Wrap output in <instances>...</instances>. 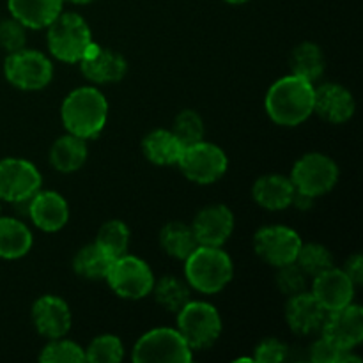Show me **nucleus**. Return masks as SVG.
<instances>
[{"label": "nucleus", "mask_w": 363, "mask_h": 363, "mask_svg": "<svg viewBox=\"0 0 363 363\" xmlns=\"http://www.w3.org/2000/svg\"><path fill=\"white\" fill-rule=\"evenodd\" d=\"M301 243L300 234L287 225H264L254 234L255 254L273 268L296 261Z\"/></svg>", "instance_id": "9b49d317"}, {"label": "nucleus", "mask_w": 363, "mask_h": 363, "mask_svg": "<svg viewBox=\"0 0 363 363\" xmlns=\"http://www.w3.org/2000/svg\"><path fill=\"white\" fill-rule=\"evenodd\" d=\"M64 2H69V4H77V6H87V4L94 2V0H64Z\"/></svg>", "instance_id": "a19ab883"}, {"label": "nucleus", "mask_w": 363, "mask_h": 363, "mask_svg": "<svg viewBox=\"0 0 363 363\" xmlns=\"http://www.w3.org/2000/svg\"><path fill=\"white\" fill-rule=\"evenodd\" d=\"M110 289L123 300H142L152 293L155 273L144 259L124 254L113 259L106 275Z\"/></svg>", "instance_id": "9d476101"}, {"label": "nucleus", "mask_w": 363, "mask_h": 363, "mask_svg": "<svg viewBox=\"0 0 363 363\" xmlns=\"http://www.w3.org/2000/svg\"><path fill=\"white\" fill-rule=\"evenodd\" d=\"M176 328L186 340L191 351L209 350L222 335V315L211 303L202 300H190L177 312Z\"/></svg>", "instance_id": "39448f33"}, {"label": "nucleus", "mask_w": 363, "mask_h": 363, "mask_svg": "<svg viewBox=\"0 0 363 363\" xmlns=\"http://www.w3.org/2000/svg\"><path fill=\"white\" fill-rule=\"evenodd\" d=\"M43 186L38 167L23 158L0 160V201L20 202L32 197Z\"/></svg>", "instance_id": "f8f14e48"}, {"label": "nucleus", "mask_w": 363, "mask_h": 363, "mask_svg": "<svg viewBox=\"0 0 363 363\" xmlns=\"http://www.w3.org/2000/svg\"><path fill=\"white\" fill-rule=\"evenodd\" d=\"M85 351V362L89 363H119L124 358V344L113 333H103L92 339Z\"/></svg>", "instance_id": "2f4dec72"}, {"label": "nucleus", "mask_w": 363, "mask_h": 363, "mask_svg": "<svg viewBox=\"0 0 363 363\" xmlns=\"http://www.w3.org/2000/svg\"><path fill=\"white\" fill-rule=\"evenodd\" d=\"M344 273L353 280L354 286H362L363 282V257L360 254H353L347 257L346 264L342 266Z\"/></svg>", "instance_id": "58836bf2"}, {"label": "nucleus", "mask_w": 363, "mask_h": 363, "mask_svg": "<svg viewBox=\"0 0 363 363\" xmlns=\"http://www.w3.org/2000/svg\"><path fill=\"white\" fill-rule=\"evenodd\" d=\"M80 71L92 85L119 84L128 73V62L119 52L92 41L80 59Z\"/></svg>", "instance_id": "ddd939ff"}, {"label": "nucleus", "mask_w": 363, "mask_h": 363, "mask_svg": "<svg viewBox=\"0 0 363 363\" xmlns=\"http://www.w3.org/2000/svg\"><path fill=\"white\" fill-rule=\"evenodd\" d=\"M0 204H2V201H0Z\"/></svg>", "instance_id": "37998d69"}, {"label": "nucleus", "mask_w": 363, "mask_h": 363, "mask_svg": "<svg viewBox=\"0 0 363 363\" xmlns=\"http://www.w3.org/2000/svg\"><path fill=\"white\" fill-rule=\"evenodd\" d=\"M92 32L85 18L78 13H60L46 27V46L50 55L60 62L78 64L91 46Z\"/></svg>", "instance_id": "20e7f679"}, {"label": "nucleus", "mask_w": 363, "mask_h": 363, "mask_svg": "<svg viewBox=\"0 0 363 363\" xmlns=\"http://www.w3.org/2000/svg\"><path fill=\"white\" fill-rule=\"evenodd\" d=\"M275 284L279 287L280 293L284 296H294V294H300L303 291H307L308 287V275L296 264V262H289V264H284L277 268L275 273Z\"/></svg>", "instance_id": "f704fd0d"}, {"label": "nucleus", "mask_w": 363, "mask_h": 363, "mask_svg": "<svg viewBox=\"0 0 363 363\" xmlns=\"http://www.w3.org/2000/svg\"><path fill=\"white\" fill-rule=\"evenodd\" d=\"M184 145L172 130L156 128L142 138V152L145 160L156 167H174L179 163Z\"/></svg>", "instance_id": "5701e85b"}, {"label": "nucleus", "mask_w": 363, "mask_h": 363, "mask_svg": "<svg viewBox=\"0 0 363 363\" xmlns=\"http://www.w3.org/2000/svg\"><path fill=\"white\" fill-rule=\"evenodd\" d=\"M294 186L284 174H264L257 177L252 186V197L266 211H284L291 208Z\"/></svg>", "instance_id": "412c9836"}, {"label": "nucleus", "mask_w": 363, "mask_h": 363, "mask_svg": "<svg viewBox=\"0 0 363 363\" xmlns=\"http://www.w3.org/2000/svg\"><path fill=\"white\" fill-rule=\"evenodd\" d=\"M347 351L340 350L335 344L330 342L326 337H319L311 347V360L314 363H342L344 354Z\"/></svg>", "instance_id": "4c0bfd02"}, {"label": "nucleus", "mask_w": 363, "mask_h": 363, "mask_svg": "<svg viewBox=\"0 0 363 363\" xmlns=\"http://www.w3.org/2000/svg\"><path fill=\"white\" fill-rule=\"evenodd\" d=\"M4 77L20 91H41L53 80V62L43 52L21 48L7 53L4 60Z\"/></svg>", "instance_id": "0eeeda50"}, {"label": "nucleus", "mask_w": 363, "mask_h": 363, "mask_svg": "<svg viewBox=\"0 0 363 363\" xmlns=\"http://www.w3.org/2000/svg\"><path fill=\"white\" fill-rule=\"evenodd\" d=\"M357 112V101L353 92L342 84L326 82L314 85V113H318L328 124H344L353 119Z\"/></svg>", "instance_id": "a211bd4d"}, {"label": "nucleus", "mask_w": 363, "mask_h": 363, "mask_svg": "<svg viewBox=\"0 0 363 363\" xmlns=\"http://www.w3.org/2000/svg\"><path fill=\"white\" fill-rule=\"evenodd\" d=\"M287 354H289V347L286 346V342H282L280 339H269L261 340L257 344V347L254 350V357L252 362L257 363H282L287 360Z\"/></svg>", "instance_id": "e433bc0d"}, {"label": "nucleus", "mask_w": 363, "mask_h": 363, "mask_svg": "<svg viewBox=\"0 0 363 363\" xmlns=\"http://www.w3.org/2000/svg\"><path fill=\"white\" fill-rule=\"evenodd\" d=\"M112 262L113 259L92 241L74 254L73 272L85 280H105Z\"/></svg>", "instance_id": "cd10ccee"}, {"label": "nucleus", "mask_w": 363, "mask_h": 363, "mask_svg": "<svg viewBox=\"0 0 363 363\" xmlns=\"http://www.w3.org/2000/svg\"><path fill=\"white\" fill-rule=\"evenodd\" d=\"M296 262L305 273H307L311 279H314L319 273L326 272V269L333 268L335 266V261H333V254L330 252L328 247L321 243H315V241H311V243H301L300 250H298Z\"/></svg>", "instance_id": "7c9ffc66"}, {"label": "nucleus", "mask_w": 363, "mask_h": 363, "mask_svg": "<svg viewBox=\"0 0 363 363\" xmlns=\"http://www.w3.org/2000/svg\"><path fill=\"white\" fill-rule=\"evenodd\" d=\"M50 165L62 174H73L85 165L89 158V147L85 138L67 133L57 138L50 147Z\"/></svg>", "instance_id": "b1692460"}, {"label": "nucleus", "mask_w": 363, "mask_h": 363, "mask_svg": "<svg viewBox=\"0 0 363 363\" xmlns=\"http://www.w3.org/2000/svg\"><path fill=\"white\" fill-rule=\"evenodd\" d=\"M32 245L34 238L23 220L0 215V259L14 261L25 257Z\"/></svg>", "instance_id": "393cba45"}, {"label": "nucleus", "mask_w": 363, "mask_h": 363, "mask_svg": "<svg viewBox=\"0 0 363 363\" xmlns=\"http://www.w3.org/2000/svg\"><path fill=\"white\" fill-rule=\"evenodd\" d=\"M321 335L344 351H354L363 340V311L358 303H350L339 311L326 312Z\"/></svg>", "instance_id": "4468645a"}, {"label": "nucleus", "mask_w": 363, "mask_h": 363, "mask_svg": "<svg viewBox=\"0 0 363 363\" xmlns=\"http://www.w3.org/2000/svg\"><path fill=\"white\" fill-rule=\"evenodd\" d=\"M27 30L16 18L0 20V48L7 53L18 52L27 46Z\"/></svg>", "instance_id": "c9c22d12"}, {"label": "nucleus", "mask_w": 363, "mask_h": 363, "mask_svg": "<svg viewBox=\"0 0 363 363\" xmlns=\"http://www.w3.org/2000/svg\"><path fill=\"white\" fill-rule=\"evenodd\" d=\"M269 119L284 128H296L314 113V84L289 73L269 85L264 98Z\"/></svg>", "instance_id": "f257e3e1"}, {"label": "nucleus", "mask_w": 363, "mask_h": 363, "mask_svg": "<svg viewBox=\"0 0 363 363\" xmlns=\"http://www.w3.org/2000/svg\"><path fill=\"white\" fill-rule=\"evenodd\" d=\"M289 64L291 73L315 84L326 69V57L321 46L312 41H303L293 50Z\"/></svg>", "instance_id": "a878e982"}, {"label": "nucleus", "mask_w": 363, "mask_h": 363, "mask_svg": "<svg viewBox=\"0 0 363 363\" xmlns=\"http://www.w3.org/2000/svg\"><path fill=\"white\" fill-rule=\"evenodd\" d=\"M357 286L344 273L342 268H330L312 279L311 293L321 303L326 312L339 311L346 305L353 303Z\"/></svg>", "instance_id": "6ab92c4d"}, {"label": "nucleus", "mask_w": 363, "mask_h": 363, "mask_svg": "<svg viewBox=\"0 0 363 363\" xmlns=\"http://www.w3.org/2000/svg\"><path fill=\"white\" fill-rule=\"evenodd\" d=\"M326 311L318 300L312 296L311 291L287 298L286 303V323L289 330L296 335H314L321 332L325 323Z\"/></svg>", "instance_id": "aec40b11"}, {"label": "nucleus", "mask_w": 363, "mask_h": 363, "mask_svg": "<svg viewBox=\"0 0 363 363\" xmlns=\"http://www.w3.org/2000/svg\"><path fill=\"white\" fill-rule=\"evenodd\" d=\"M151 294L160 307L177 314L191 300V287L188 286L186 280H181L174 275H165L160 280H155Z\"/></svg>", "instance_id": "c85d7f7f"}, {"label": "nucleus", "mask_w": 363, "mask_h": 363, "mask_svg": "<svg viewBox=\"0 0 363 363\" xmlns=\"http://www.w3.org/2000/svg\"><path fill=\"white\" fill-rule=\"evenodd\" d=\"M314 204H315L314 197H311V195H305V194H301V191L294 190L293 201H291V206H293V208L300 209V211H308V209L314 208Z\"/></svg>", "instance_id": "ea45409f"}, {"label": "nucleus", "mask_w": 363, "mask_h": 363, "mask_svg": "<svg viewBox=\"0 0 363 363\" xmlns=\"http://www.w3.org/2000/svg\"><path fill=\"white\" fill-rule=\"evenodd\" d=\"M25 218L43 233H59L69 222V204L59 191L39 188L28 199Z\"/></svg>", "instance_id": "dca6fc26"}, {"label": "nucleus", "mask_w": 363, "mask_h": 363, "mask_svg": "<svg viewBox=\"0 0 363 363\" xmlns=\"http://www.w3.org/2000/svg\"><path fill=\"white\" fill-rule=\"evenodd\" d=\"M177 167L188 181L208 186L225 176L229 169V158L220 145L204 138L183 149Z\"/></svg>", "instance_id": "1a4fd4ad"}, {"label": "nucleus", "mask_w": 363, "mask_h": 363, "mask_svg": "<svg viewBox=\"0 0 363 363\" xmlns=\"http://www.w3.org/2000/svg\"><path fill=\"white\" fill-rule=\"evenodd\" d=\"M131 360L138 363H190L194 351L177 328L160 326L145 332L131 350Z\"/></svg>", "instance_id": "423d86ee"}, {"label": "nucleus", "mask_w": 363, "mask_h": 363, "mask_svg": "<svg viewBox=\"0 0 363 363\" xmlns=\"http://www.w3.org/2000/svg\"><path fill=\"white\" fill-rule=\"evenodd\" d=\"M339 177V165L332 156L323 152H307L294 162L289 179L296 191L319 199L335 188Z\"/></svg>", "instance_id": "6e6552de"}, {"label": "nucleus", "mask_w": 363, "mask_h": 363, "mask_svg": "<svg viewBox=\"0 0 363 363\" xmlns=\"http://www.w3.org/2000/svg\"><path fill=\"white\" fill-rule=\"evenodd\" d=\"M64 0H7L11 16L30 30L46 28L60 13Z\"/></svg>", "instance_id": "4be33fe9"}, {"label": "nucleus", "mask_w": 363, "mask_h": 363, "mask_svg": "<svg viewBox=\"0 0 363 363\" xmlns=\"http://www.w3.org/2000/svg\"><path fill=\"white\" fill-rule=\"evenodd\" d=\"M30 319L39 335L45 339H59L69 333L73 314L66 300L55 294H43L32 303Z\"/></svg>", "instance_id": "2eb2a0df"}, {"label": "nucleus", "mask_w": 363, "mask_h": 363, "mask_svg": "<svg viewBox=\"0 0 363 363\" xmlns=\"http://www.w3.org/2000/svg\"><path fill=\"white\" fill-rule=\"evenodd\" d=\"M94 243L106 252L112 259L128 254L131 243V230L123 220H108L99 227Z\"/></svg>", "instance_id": "c756f323"}, {"label": "nucleus", "mask_w": 363, "mask_h": 363, "mask_svg": "<svg viewBox=\"0 0 363 363\" xmlns=\"http://www.w3.org/2000/svg\"><path fill=\"white\" fill-rule=\"evenodd\" d=\"M60 121L67 133L91 140L105 130L108 101L96 85H82L64 98L60 105Z\"/></svg>", "instance_id": "f03ea898"}, {"label": "nucleus", "mask_w": 363, "mask_h": 363, "mask_svg": "<svg viewBox=\"0 0 363 363\" xmlns=\"http://www.w3.org/2000/svg\"><path fill=\"white\" fill-rule=\"evenodd\" d=\"M170 130L174 131L177 138L181 140V144L186 147V145L195 144V142L204 140L206 137V126L204 121H202L201 113L195 112L191 108H184L174 117V123Z\"/></svg>", "instance_id": "72a5a7b5"}, {"label": "nucleus", "mask_w": 363, "mask_h": 363, "mask_svg": "<svg viewBox=\"0 0 363 363\" xmlns=\"http://www.w3.org/2000/svg\"><path fill=\"white\" fill-rule=\"evenodd\" d=\"M183 262L184 280L191 291L213 296L222 293L233 282V259L222 247L199 245Z\"/></svg>", "instance_id": "7ed1b4c3"}, {"label": "nucleus", "mask_w": 363, "mask_h": 363, "mask_svg": "<svg viewBox=\"0 0 363 363\" xmlns=\"http://www.w3.org/2000/svg\"><path fill=\"white\" fill-rule=\"evenodd\" d=\"M223 2L230 4V6H241V4H247L248 0H223Z\"/></svg>", "instance_id": "79ce46f5"}, {"label": "nucleus", "mask_w": 363, "mask_h": 363, "mask_svg": "<svg viewBox=\"0 0 363 363\" xmlns=\"http://www.w3.org/2000/svg\"><path fill=\"white\" fill-rule=\"evenodd\" d=\"M160 247L172 259L184 261L199 247V243L190 223L174 220L160 230Z\"/></svg>", "instance_id": "bb28decb"}, {"label": "nucleus", "mask_w": 363, "mask_h": 363, "mask_svg": "<svg viewBox=\"0 0 363 363\" xmlns=\"http://www.w3.org/2000/svg\"><path fill=\"white\" fill-rule=\"evenodd\" d=\"M199 245L206 247H223L233 236L236 218L225 204H209L195 215L190 223Z\"/></svg>", "instance_id": "f3484780"}, {"label": "nucleus", "mask_w": 363, "mask_h": 363, "mask_svg": "<svg viewBox=\"0 0 363 363\" xmlns=\"http://www.w3.org/2000/svg\"><path fill=\"white\" fill-rule=\"evenodd\" d=\"M41 363H82L85 362V351L80 344L74 340L59 337V339H50L48 344L43 347L39 354Z\"/></svg>", "instance_id": "473e14b6"}]
</instances>
